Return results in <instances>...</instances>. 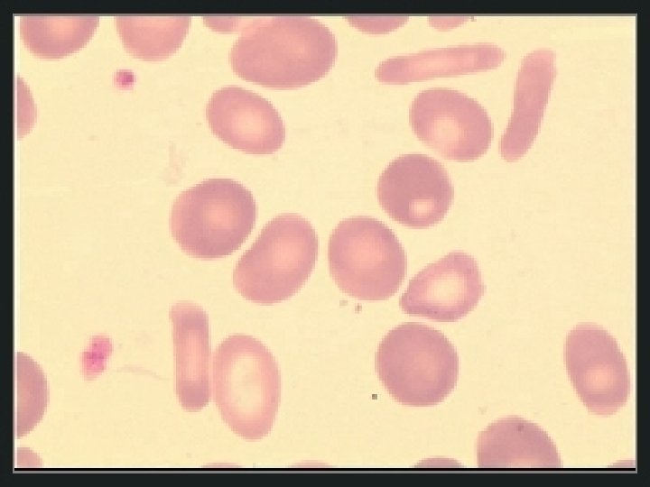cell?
<instances>
[{"mask_svg":"<svg viewBox=\"0 0 650 487\" xmlns=\"http://www.w3.org/2000/svg\"><path fill=\"white\" fill-rule=\"evenodd\" d=\"M477 453L481 468H559L561 457L548 434L519 417L501 418L480 432Z\"/></svg>","mask_w":650,"mask_h":487,"instance_id":"5bb4252c","label":"cell"},{"mask_svg":"<svg viewBox=\"0 0 650 487\" xmlns=\"http://www.w3.org/2000/svg\"><path fill=\"white\" fill-rule=\"evenodd\" d=\"M484 292L475 258L464 252H451L410 280L399 306L411 316L456 322L475 308Z\"/></svg>","mask_w":650,"mask_h":487,"instance_id":"30bf717a","label":"cell"},{"mask_svg":"<svg viewBox=\"0 0 650 487\" xmlns=\"http://www.w3.org/2000/svg\"><path fill=\"white\" fill-rule=\"evenodd\" d=\"M253 194L230 179H209L182 191L170 216L171 234L188 255L220 259L237 251L255 227Z\"/></svg>","mask_w":650,"mask_h":487,"instance_id":"3957f363","label":"cell"},{"mask_svg":"<svg viewBox=\"0 0 650 487\" xmlns=\"http://www.w3.org/2000/svg\"><path fill=\"white\" fill-rule=\"evenodd\" d=\"M410 125L425 145L447 160L471 161L484 155L494 128L484 107L458 90L420 92L409 110Z\"/></svg>","mask_w":650,"mask_h":487,"instance_id":"52a82bcc","label":"cell"},{"mask_svg":"<svg viewBox=\"0 0 650 487\" xmlns=\"http://www.w3.org/2000/svg\"><path fill=\"white\" fill-rule=\"evenodd\" d=\"M15 372V436L19 438L42 418L48 403V388L42 368L23 353L16 354Z\"/></svg>","mask_w":650,"mask_h":487,"instance_id":"ac0fdd59","label":"cell"},{"mask_svg":"<svg viewBox=\"0 0 650 487\" xmlns=\"http://www.w3.org/2000/svg\"><path fill=\"white\" fill-rule=\"evenodd\" d=\"M376 369L383 386L397 402L428 407L439 404L454 390L459 357L441 332L408 322L383 337L376 354Z\"/></svg>","mask_w":650,"mask_h":487,"instance_id":"277c9868","label":"cell"},{"mask_svg":"<svg viewBox=\"0 0 650 487\" xmlns=\"http://www.w3.org/2000/svg\"><path fill=\"white\" fill-rule=\"evenodd\" d=\"M330 272L338 287L364 301L395 295L407 271V257L397 236L380 220L358 216L340 221L328 244Z\"/></svg>","mask_w":650,"mask_h":487,"instance_id":"8992f818","label":"cell"},{"mask_svg":"<svg viewBox=\"0 0 650 487\" xmlns=\"http://www.w3.org/2000/svg\"><path fill=\"white\" fill-rule=\"evenodd\" d=\"M116 31L125 49L137 59L162 60L176 52L186 38L189 15H117Z\"/></svg>","mask_w":650,"mask_h":487,"instance_id":"e0dca14e","label":"cell"},{"mask_svg":"<svg viewBox=\"0 0 650 487\" xmlns=\"http://www.w3.org/2000/svg\"><path fill=\"white\" fill-rule=\"evenodd\" d=\"M206 119L219 140L249 154H273L285 140L284 124L273 104L239 87L215 91L206 106Z\"/></svg>","mask_w":650,"mask_h":487,"instance_id":"8fae6325","label":"cell"},{"mask_svg":"<svg viewBox=\"0 0 650 487\" xmlns=\"http://www.w3.org/2000/svg\"><path fill=\"white\" fill-rule=\"evenodd\" d=\"M319 239L296 214L269 221L237 262L233 285L246 300L272 305L289 299L306 283L317 261Z\"/></svg>","mask_w":650,"mask_h":487,"instance_id":"5b68a950","label":"cell"},{"mask_svg":"<svg viewBox=\"0 0 650 487\" xmlns=\"http://www.w3.org/2000/svg\"><path fill=\"white\" fill-rule=\"evenodd\" d=\"M565 363L573 388L590 412L608 416L627 403V363L616 339L602 326L580 324L571 330Z\"/></svg>","mask_w":650,"mask_h":487,"instance_id":"ba28073f","label":"cell"},{"mask_svg":"<svg viewBox=\"0 0 650 487\" xmlns=\"http://www.w3.org/2000/svg\"><path fill=\"white\" fill-rule=\"evenodd\" d=\"M555 75L552 51H534L523 60L516 78L513 112L500 142L505 161H518L533 145Z\"/></svg>","mask_w":650,"mask_h":487,"instance_id":"4fadbf2b","label":"cell"},{"mask_svg":"<svg viewBox=\"0 0 650 487\" xmlns=\"http://www.w3.org/2000/svg\"><path fill=\"white\" fill-rule=\"evenodd\" d=\"M338 43L330 28L302 15H274L246 23L229 51V63L244 80L273 89L302 87L333 67Z\"/></svg>","mask_w":650,"mask_h":487,"instance_id":"6da1fadb","label":"cell"},{"mask_svg":"<svg viewBox=\"0 0 650 487\" xmlns=\"http://www.w3.org/2000/svg\"><path fill=\"white\" fill-rule=\"evenodd\" d=\"M505 57V51L491 43L460 45L387 59L375 74L383 83L407 84L493 69Z\"/></svg>","mask_w":650,"mask_h":487,"instance_id":"9a60e30c","label":"cell"},{"mask_svg":"<svg viewBox=\"0 0 650 487\" xmlns=\"http://www.w3.org/2000/svg\"><path fill=\"white\" fill-rule=\"evenodd\" d=\"M176 363V395L184 410L200 411L210 398L209 316L191 302H178L169 313Z\"/></svg>","mask_w":650,"mask_h":487,"instance_id":"7c38bea8","label":"cell"},{"mask_svg":"<svg viewBox=\"0 0 650 487\" xmlns=\"http://www.w3.org/2000/svg\"><path fill=\"white\" fill-rule=\"evenodd\" d=\"M99 23L94 14H23L20 32L25 47L42 59H60L83 48Z\"/></svg>","mask_w":650,"mask_h":487,"instance_id":"2e32d148","label":"cell"},{"mask_svg":"<svg viewBox=\"0 0 650 487\" xmlns=\"http://www.w3.org/2000/svg\"><path fill=\"white\" fill-rule=\"evenodd\" d=\"M377 199L396 223L412 228L439 224L454 200V187L444 166L425 154H404L379 176Z\"/></svg>","mask_w":650,"mask_h":487,"instance_id":"9c48e42d","label":"cell"},{"mask_svg":"<svg viewBox=\"0 0 650 487\" xmlns=\"http://www.w3.org/2000/svg\"><path fill=\"white\" fill-rule=\"evenodd\" d=\"M214 401L237 436L258 440L271 431L281 400V373L274 356L258 339L232 335L213 358Z\"/></svg>","mask_w":650,"mask_h":487,"instance_id":"7a4b0ae2","label":"cell"}]
</instances>
